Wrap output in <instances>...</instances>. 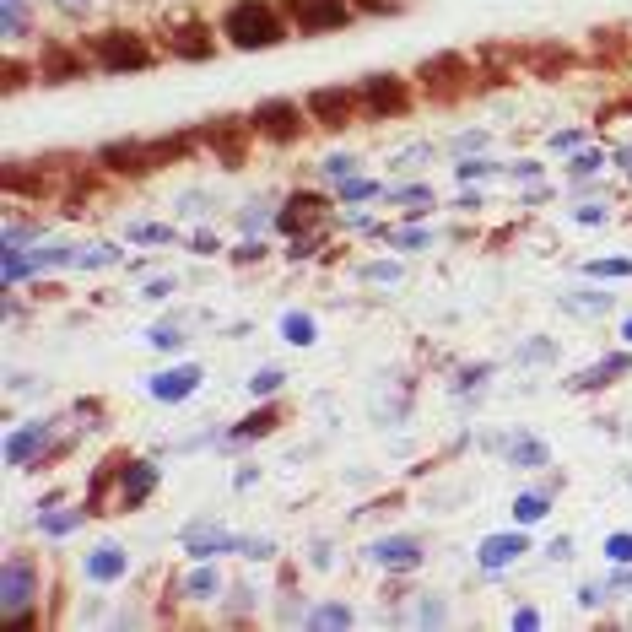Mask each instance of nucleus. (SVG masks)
I'll return each mask as SVG.
<instances>
[{
    "mask_svg": "<svg viewBox=\"0 0 632 632\" xmlns=\"http://www.w3.org/2000/svg\"><path fill=\"white\" fill-rule=\"evenodd\" d=\"M632 368V357L622 352V357H605V362H595V368H584L578 373V389H600V384H611L616 373H627Z\"/></svg>",
    "mask_w": 632,
    "mask_h": 632,
    "instance_id": "393cba45",
    "label": "nucleus"
},
{
    "mask_svg": "<svg viewBox=\"0 0 632 632\" xmlns=\"http://www.w3.org/2000/svg\"><path fill=\"white\" fill-rule=\"evenodd\" d=\"M508 460H514L519 470H541V465H551V454H546L541 438H514L508 443Z\"/></svg>",
    "mask_w": 632,
    "mask_h": 632,
    "instance_id": "b1692460",
    "label": "nucleus"
},
{
    "mask_svg": "<svg viewBox=\"0 0 632 632\" xmlns=\"http://www.w3.org/2000/svg\"><path fill=\"white\" fill-rule=\"evenodd\" d=\"M217 589H222L217 568H195L190 578H184V595H190V600H217Z\"/></svg>",
    "mask_w": 632,
    "mask_h": 632,
    "instance_id": "cd10ccee",
    "label": "nucleus"
},
{
    "mask_svg": "<svg viewBox=\"0 0 632 632\" xmlns=\"http://www.w3.org/2000/svg\"><path fill=\"white\" fill-rule=\"evenodd\" d=\"M319 173H325V179H357V157H346V152H335V157H325V163H319Z\"/></svg>",
    "mask_w": 632,
    "mask_h": 632,
    "instance_id": "72a5a7b5",
    "label": "nucleus"
},
{
    "mask_svg": "<svg viewBox=\"0 0 632 632\" xmlns=\"http://www.w3.org/2000/svg\"><path fill=\"white\" fill-rule=\"evenodd\" d=\"M519 357H524V362H546V357H557V346H551V341H530Z\"/></svg>",
    "mask_w": 632,
    "mask_h": 632,
    "instance_id": "09e8293b",
    "label": "nucleus"
},
{
    "mask_svg": "<svg viewBox=\"0 0 632 632\" xmlns=\"http://www.w3.org/2000/svg\"><path fill=\"white\" fill-rule=\"evenodd\" d=\"M87 514H92L87 503H82V508H60V514H38V530H44V535H71Z\"/></svg>",
    "mask_w": 632,
    "mask_h": 632,
    "instance_id": "bb28decb",
    "label": "nucleus"
},
{
    "mask_svg": "<svg viewBox=\"0 0 632 632\" xmlns=\"http://www.w3.org/2000/svg\"><path fill=\"white\" fill-rule=\"evenodd\" d=\"M217 33H222V44H233V49H276L281 38L292 33V22L281 17V6H271V0H233V6L222 11Z\"/></svg>",
    "mask_w": 632,
    "mask_h": 632,
    "instance_id": "f257e3e1",
    "label": "nucleus"
},
{
    "mask_svg": "<svg viewBox=\"0 0 632 632\" xmlns=\"http://www.w3.org/2000/svg\"><path fill=\"white\" fill-rule=\"evenodd\" d=\"M605 557L627 568V562H632V535H611V541H605Z\"/></svg>",
    "mask_w": 632,
    "mask_h": 632,
    "instance_id": "c03bdc74",
    "label": "nucleus"
},
{
    "mask_svg": "<svg viewBox=\"0 0 632 632\" xmlns=\"http://www.w3.org/2000/svg\"><path fill=\"white\" fill-rule=\"evenodd\" d=\"M578 222H605V206H578Z\"/></svg>",
    "mask_w": 632,
    "mask_h": 632,
    "instance_id": "13d9d810",
    "label": "nucleus"
},
{
    "mask_svg": "<svg viewBox=\"0 0 632 632\" xmlns=\"http://www.w3.org/2000/svg\"><path fill=\"white\" fill-rule=\"evenodd\" d=\"M249 125H254V136H265L276 146H292V141H303V130L314 125V119H308V109H298L292 98H265L260 109L249 114Z\"/></svg>",
    "mask_w": 632,
    "mask_h": 632,
    "instance_id": "423d86ee",
    "label": "nucleus"
},
{
    "mask_svg": "<svg viewBox=\"0 0 632 632\" xmlns=\"http://www.w3.org/2000/svg\"><path fill=\"white\" fill-rule=\"evenodd\" d=\"M65 6H87V0H65Z\"/></svg>",
    "mask_w": 632,
    "mask_h": 632,
    "instance_id": "680f3d73",
    "label": "nucleus"
},
{
    "mask_svg": "<svg viewBox=\"0 0 632 632\" xmlns=\"http://www.w3.org/2000/svg\"><path fill=\"white\" fill-rule=\"evenodd\" d=\"M389 244H400V249H427L433 244V233H427V227H395V233H384Z\"/></svg>",
    "mask_w": 632,
    "mask_h": 632,
    "instance_id": "e433bc0d",
    "label": "nucleus"
},
{
    "mask_svg": "<svg viewBox=\"0 0 632 632\" xmlns=\"http://www.w3.org/2000/svg\"><path fill=\"white\" fill-rule=\"evenodd\" d=\"M589 276H632V260H595Z\"/></svg>",
    "mask_w": 632,
    "mask_h": 632,
    "instance_id": "49530a36",
    "label": "nucleus"
},
{
    "mask_svg": "<svg viewBox=\"0 0 632 632\" xmlns=\"http://www.w3.org/2000/svg\"><path fill=\"white\" fill-rule=\"evenodd\" d=\"M605 589H632V573H622V578H611Z\"/></svg>",
    "mask_w": 632,
    "mask_h": 632,
    "instance_id": "bf43d9fd",
    "label": "nucleus"
},
{
    "mask_svg": "<svg viewBox=\"0 0 632 632\" xmlns=\"http://www.w3.org/2000/svg\"><path fill=\"white\" fill-rule=\"evenodd\" d=\"M589 49H595V60H616L627 49V33L622 28H595V44Z\"/></svg>",
    "mask_w": 632,
    "mask_h": 632,
    "instance_id": "c85d7f7f",
    "label": "nucleus"
},
{
    "mask_svg": "<svg viewBox=\"0 0 632 632\" xmlns=\"http://www.w3.org/2000/svg\"><path fill=\"white\" fill-rule=\"evenodd\" d=\"M514 514H519V524H535V519H546V492H524L519 503H514Z\"/></svg>",
    "mask_w": 632,
    "mask_h": 632,
    "instance_id": "c9c22d12",
    "label": "nucleus"
},
{
    "mask_svg": "<svg viewBox=\"0 0 632 632\" xmlns=\"http://www.w3.org/2000/svg\"><path fill=\"white\" fill-rule=\"evenodd\" d=\"M195 389H200V368H195V362H184V368H168V373H157V379H152V395L168 400V406H173V400H190Z\"/></svg>",
    "mask_w": 632,
    "mask_h": 632,
    "instance_id": "aec40b11",
    "label": "nucleus"
},
{
    "mask_svg": "<svg viewBox=\"0 0 632 632\" xmlns=\"http://www.w3.org/2000/svg\"><path fill=\"white\" fill-rule=\"evenodd\" d=\"M38 584H44V573H38V557H22V551H11L6 568H0V611H28L38 600Z\"/></svg>",
    "mask_w": 632,
    "mask_h": 632,
    "instance_id": "1a4fd4ad",
    "label": "nucleus"
},
{
    "mask_svg": "<svg viewBox=\"0 0 632 632\" xmlns=\"http://www.w3.org/2000/svg\"><path fill=\"white\" fill-rule=\"evenodd\" d=\"M168 38H163V44H168V55L173 60H211V55H217V44H222V38L217 33H211V22H200V17H184V22H168V28H163Z\"/></svg>",
    "mask_w": 632,
    "mask_h": 632,
    "instance_id": "f8f14e48",
    "label": "nucleus"
},
{
    "mask_svg": "<svg viewBox=\"0 0 632 632\" xmlns=\"http://www.w3.org/2000/svg\"><path fill=\"white\" fill-rule=\"evenodd\" d=\"M114 260H125V249H114V244H98V249H87L82 260H76V265H82V271H98V265H114Z\"/></svg>",
    "mask_w": 632,
    "mask_h": 632,
    "instance_id": "58836bf2",
    "label": "nucleus"
},
{
    "mask_svg": "<svg viewBox=\"0 0 632 632\" xmlns=\"http://www.w3.org/2000/svg\"><path fill=\"white\" fill-rule=\"evenodd\" d=\"M82 573L92 578V584H114V578H125V573H130L125 546H98V551H92V557L82 562Z\"/></svg>",
    "mask_w": 632,
    "mask_h": 632,
    "instance_id": "412c9836",
    "label": "nucleus"
},
{
    "mask_svg": "<svg viewBox=\"0 0 632 632\" xmlns=\"http://www.w3.org/2000/svg\"><path fill=\"white\" fill-rule=\"evenodd\" d=\"M49 438H55V422H33V427H17V433L6 438V465H28L49 460Z\"/></svg>",
    "mask_w": 632,
    "mask_h": 632,
    "instance_id": "f3484780",
    "label": "nucleus"
},
{
    "mask_svg": "<svg viewBox=\"0 0 632 632\" xmlns=\"http://www.w3.org/2000/svg\"><path fill=\"white\" fill-rule=\"evenodd\" d=\"M319 222H330V200L325 195H314V190H298V195H287V206L276 211V227L281 233H303V227H319Z\"/></svg>",
    "mask_w": 632,
    "mask_h": 632,
    "instance_id": "4468645a",
    "label": "nucleus"
},
{
    "mask_svg": "<svg viewBox=\"0 0 632 632\" xmlns=\"http://www.w3.org/2000/svg\"><path fill=\"white\" fill-rule=\"evenodd\" d=\"M125 233L136 238V244H173V238H179V233H173V227H163V222H130Z\"/></svg>",
    "mask_w": 632,
    "mask_h": 632,
    "instance_id": "c756f323",
    "label": "nucleus"
},
{
    "mask_svg": "<svg viewBox=\"0 0 632 632\" xmlns=\"http://www.w3.org/2000/svg\"><path fill=\"white\" fill-rule=\"evenodd\" d=\"M92 168L109 173V179H146V173H157L163 163H157L152 141H109L92 152Z\"/></svg>",
    "mask_w": 632,
    "mask_h": 632,
    "instance_id": "0eeeda50",
    "label": "nucleus"
},
{
    "mask_svg": "<svg viewBox=\"0 0 632 632\" xmlns=\"http://www.w3.org/2000/svg\"><path fill=\"white\" fill-rule=\"evenodd\" d=\"M325 238H330V222H319V227H303V233H292V244H287V260H314Z\"/></svg>",
    "mask_w": 632,
    "mask_h": 632,
    "instance_id": "a878e982",
    "label": "nucleus"
},
{
    "mask_svg": "<svg viewBox=\"0 0 632 632\" xmlns=\"http://www.w3.org/2000/svg\"><path fill=\"white\" fill-rule=\"evenodd\" d=\"M184 551H190L195 562H211V557H222V551H244V535L222 530V524H190V530H184Z\"/></svg>",
    "mask_w": 632,
    "mask_h": 632,
    "instance_id": "dca6fc26",
    "label": "nucleus"
},
{
    "mask_svg": "<svg viewBox=\"0 0 632 632\" xmlns=\"http://www.w3.org/2000/svg\"><path fill=\"white\" fill-rule=\"evenodd\" d=\"M260 254H265V244H260V238H249V244H238L233 260H238V265H249V260H260Z\"/></svg>",
    "mask_w": 632,
    "mask_h": 632,
    "instance_id": "8fccbe9b",
    "label": "nucleus"
},
{
    "mask_svg": "<svg viewBox=\"0 0 632 632\" xmlns=\"http://www.w3.org/2000/svg\"><path fill=\"white\" fill-rule=\"evenodd\" d=\"M200 141H206L211 152L222 157V168H244V163H249V141H254V125H249V119H233V114H222V119H211V125H200Z\"/></svg>",
    "mask_w": 632,
    "mask_h": 632,
    "instance_id": "9d476101",
    "label": "nucleus"
},
{
    "mask_svg": "<svg viewBox=\"0 0 632 632\" xmlns=\"http://www.w3.org/2000/svg\"><path fill=\"white\" fill-rule=\"evenodd\" d=\"M33 71L44 76L49 87H65V82H82V76L92 71V49L82 44H65V38H49L44 49H38Z\"/></svg>",
    "mask_w": 632,
    "mask_h": 632,
    "instance_id": "6e6552de",
    "label": "nucleus"
},
{
    "mask_svg": "<svg viewBox=\"0 0 632 632\" xmlns=\"http://www.w3.org/2000/svg\"><path fill=\"white\" fill-rule=\"evenodd\" d=\"M22 82H28V65H22L17 55H11V60H6V92H17Z\"/></svg>",
    "mask_w": 632,
    "mask_h": 632,
    "instance_id": "de8ad7c7",
    "label": "nucleus"
},
{
    "mask_svg": "<svg viewBox=\"0 0 632 632\" xmlns=\"http://www.w3.org/2000/svg\"><path fill=\"white\" fill-rule=\"evenodd\" d=\"M368 195H384V184H373V179H346L341 184V206H357V200H368Z\"/></svg>",
    "mask_w": 632,
    "mask_h": 632,
    "instance_id": "f704fd0d",
    "label": "nucleus"
},
{
    "mask_svg": "<svg viewBox=\"0 0 632 632\" xmlns=\"http://www.w3.org/2000/svg\"><path fill=\"white\" fill-rule=\"evenodd\" d=\"M281 427V406H260V411H249L244 422L227 433V443H249V438H265V433H276Z\"/></svg>",
    "mask_w": 632,
    "mask_h": 632,
    "instance_id": "4be33fe9",
    "label": "nucleus"
},
{
    "mask_svg": "<svg viewBox=\"0 0 632 632\" xmlns=\"http://www.w3.org/2000/svg\"><path fill=\"white\" fill-rule=\"evenodd\" d=\"M524 551H530V541H524L519 530H508V535H487L476 557H481V568H487V573H497V568H508V562H519Z\"/></svg>",
    "mask_w": 632,
    "mask_h": 632,
    "instance_id": "6ab92c4d",
    "label": "nucleus"
},
{
    "mask_svg": "<svg viewBox=\"0 0 632 632\" xmlns=\"http://www.w3.org/2000/svg\"><path fill=\"white\" fill-rule=\"evenodd\" d=\"M87 49H92V65L98 71H109V76H125V71H146L157 55H152V44L136 33V28H103V33H92L87 38Z\"/></svg>",
    "mask_w": 632,
    "mask_h": 632,
    "instance_id": "f03ea898",
    "label": "nucleus"
},
{
    "mask_svg": "<svg viewBox=\"0 0 632 632\" xmlns=\"http://www.w3.org/2000/svg\"><path fill=\"white\" fill-rule=\"evenodd\" d=\"M416 87L427 92V103H460L470 87H476V65H470L465 55H427L422 65H416Z\"/></svg>",
    "mask_w": 632,
    "mask_h": 632,
    "instance_id": "7ed1b4c3",
    "label": "nucleus"
},
{
    "mask_svg": "<svg viewBox=\"0 0 632 632\" xmlns=\"http://www.w3.org/2000/svg\"><path fill=\"white\" fill-rule=\"evenodd\" d=\"M562 308H573V314H584V319H600L605 308H611V292H589V287L562 292Z\"/></svg>",
    "mask_w": 632,
    "mask_h": 632,
    "instance_id": "5701e85b",
    "label": "nucleus"
},
{
    "mask_svg": "<svg viewBox=\"0 0 632 632\" xmlns=\"http://www.w3.org/2000/svg\"><path fill=\"white\" fill-rule=\"evenodd\" d=\"M600 168H605V152H578L573 163H568L573 179H584V173H600Z\"/></svg>",
    "mask_w": 632,
    "mask_h": 632,
    "instance_id": "37998d69",
    "label": "nucleus"
},
{
    "mask_svg": "<svg viewBox=\"0 0 632 632\" xmlns=\"http://www.w3.org/2000/svg\"><path fill=\"white\" fill-rule=\"evenodd\" d=\"M157 487V465L152 460H125L119 465V481H114V508H141Z\"/></svg>",
    "mask_w": 632,
    "mask_h": 632,
    "instance_id": "2eb2a0df",
    "label": "nucleus"
},
{
    "mask_svg": "<svg viewBox=\"0 0 632 632\" xmlns=\"http://www.w3.org/2000/svg\"><path fill=\"white\" fill-rule=\"evenodd\" d=\"M28 271H38V265H33L28 254L17 249V244H6V287H17V281L28 276Z\"/></svg>",
    "mask_w": 632,
    "mask_h": 632,
    "instance_id": "473e14b6",
    "label": "nucleus"
},
{
    "mask_svg": "<svg viewBox=\"0 0 632 632\" xmlns=\"http://www.w3.org/2000/svg\"><path fill=\"white\" fill-rule=\"evenodd\" d=\"M276 6H281V17H287L303 38L335 33V28H346V22L357 17L352 0H276Z\"/></svg>",
    "mask_w": 632,
    "mask_h": 632,
    "instance_id": "39448f33",
    "label": "nucleus"
},
{
    "mask_svg": "<svg viewBox=\"0 0 632 632\" xmlns=\"http://www.w3.org/2000/svg\"><path fill=\"white\" fill-rule=\"evenodd\" d=\"M492 163H481V157H476V163H460V179L470 184V179H481V173H487Z\"/></svg>",
    "mask_w": 632,
    "mask_h": 632,
    "instance_id": "6e6d98bb",
    "label": "nucleus"
},
{
    "mask_svg": "<svg viewBox=\"0 0 632 632\" xmlns=\"http://www.w3.org/2000/svg\"><path fill=\"white\" fill-rule=\"evenodd\" d=\"M416 622H443V605L438 600H422V605H416Z\"/></svg>",
    "mask_w": 632,
    "mask_h": 632,
    "instance_id": "603ef678",
    "label": "nucleus"
},
{
    "mask_svg": "<svg viewBox=\"0 0 632 632\" xmlns=\"http://www.w3.org/2000/svg\"><path fill=\"white\" fill-rule=\"evenodd\" d=\"M222 244H217V233H195V254H217Z\"/></svg>",
    "mask_w": 632,
    "mask_h": 632,
    "instance_id": "5fc2aeb1",
    "label": "nucleus"
},
{
    "mask_svg": "<svg viewBox=\"0 0 632 632\" xmlns=\"http://www.w3.org/2000/svg\"><path fill=\"white\" fill-rule=\"evenodd\" d=\"M281 384H287V373H281V368H260V373L249 379V395H276Z\"/></svg>",
    "mask_w": 632,
    "mask_h": 632,
    "instance_id": "4c0bfd02",
    "label": "nucleus"
},
{
    "mask_svg": "<svg viewBox=\"0 0 632 632\" xmlns=\"http://www.w3.org/2000/svg\"><path fill=\"white\" fill-rule=\"evenodd\" d=\"M303 109L308 119H314L319 130H346V125H357V87H314L303 98Z\"/></svg>",
    "mask_w": 632,
    "mask_h": 632,
    "instance_id": "9b49d317",
    "label": "nucleus"
},
{
    "mask_svg": "<svg viewBox=\"0 0 632 632\" xmlns=\"http://www.w3.org/2000/svg\"><path fill=\"white\" fill-rule=\"evenodd\" d=\"M152 346H157V352H179V346H184V330H179V325H157V330H152Z\"/></svg>",
    "mask_w": 632,
    "mask_h": 632,
    "instance_id": "79ce46f5",
    "label": "nucleus"
},
{
    "mask_svg": "<svg viewBox=\"0 0 632 632\" xmlns=\"http://www.w3.org/2000/svg\"><path fill=\"white\" fill-rule=\"evenodd\" d=\"M82 254H71L65 244H49V249H33V265L38 271H55V265H76Z\"/></svg>",
    "mask_w": 632,
    "mask_h": 632,
    "instance_id": "7c9ffc66",
    "label": "nucleus"
},
{
    "mask_svg": "<svg viewBox=\"0 0 632 632\" xmlns=\"http://www.w3.org/2000/svg\"><path fill=\"white\" fill-rule=\"evenodd\" d=\"M357 11H368V17H395L400 11V0H352Z\"/></svg>",
    "mask_w": 632,
    "mask_h": 632,
    "instance_id": "a18cd8bd",
    "label": "nucleus"
},
{
    "mask_svg": "<svg viewBox=\"0 0 632 632\" xmlns=\"http://www.w3.org/2000/svg\"><path fill=\"white\" fill-rule=\"evenodd\" d=\"M519 65L530 76H541V82H562V76L578 71V55L568 44H530V49H519Z\"/></svg>",
    "mask_w": 632,
    "mask_h": 632,
    "instance_id": "ddd939ff",
    "label": "nucleus"
},
{
    "mask_svg": "<svg viewBox=\"0 0 632 632\" xmlns=\"http://www.w3.org/2000/svg\"><path fill=\"white\" fill-rule=\"evenodd\" d=\"M281 335H287L292 346H308V341H314V319H308V314H287V319H281Z\"/></svg>",
    "mask_w": 632,
    "mask_h": 632,
    "instance_id": "2f4dec72",
    "label": "nucleus"
},
{
    "mask_svg": "<svg viewBox=\"0 0 632 632\" xmlns=\"http://www.w3.org/2000/svg\"><path fill=\"white\" fill-rule=\"evenodd\" d=\"M389 200H400L406 211H427L433 206V190H427V184H416V190H389Z\"/></svg>",
    "mask_w": 632,
    "mask_h": 632,
    "instance_id": "a19ab883",
    "label": "nucleus"
},
{
    "mask_svg": "<svg viewBox=\"0 0 632 632\" xmlns=\"http://www.w3.org/2000/svg\"><path fill=\"white\" fill-rule=\"evenodd\" d=\"M546 551H551V557H557V562H562V557H573V541H568V535H557V541H551Z\"/></svg>",
    "mask_w": 632,
    "mask_h": 632,
    "instance_id": "4d7b16f0",
    "label": "nucleus"
},
{
    "mask_svg": "<svg viewBox=\"0 0 632 632\" xmlns=\"http://www.w3.org/2000/svg\"><path fill=\"white\" fill-rule=\"evenodd\" d=\"M308 622H314V627H346V622H352V605H319Z\"/></svg>",
    "mask_w": 632,
    "mask_h": 632,
    "instance_id": "ea45409f",
    "label": "nucleus"
},
{
    "mask_svg": "<svg viewBox=\"0 0 632 632\" xmlns=\"http://www.w3.org/2000/svg\"><path fill=\"white\" fill-rule=\"evenodd\" d=\"M622 341H627V346H632V319H627V325H622Z\"/></svg>",
    "mask_w": 632,
    "mask_h": 632,
    "instance_id": "052dcab7",
    "label": "nucleus"
},
{
    "mask_svg": "<svg viewBox=\"0 0 632 632\" xmlns=\"http://www.w3.org/2000/svg\"><path fill=\"white\" fill-rule=\"evenodd\" d=\"M357 114L362 119H400V114H411L406 76H389V71L362 76V82H357Z\"/></svg>",
    "mask_w": 632,
    "mask_h": 632,
    "instance_id": "20e7f679",
    "label": "nucleus"
},
{
    "mask_svg": "<svg viewBox=\"0 0 632 632\" xmlns=\"http://www.w3.org/2000/svg\"><path fill=\"white\" fill-rule=\"evenodd\" d=\"M373 562H379V568H395V573H411V568H422V541H411V535H384V541H373Z\"/></svg>",
    "mask_w": 632,
    "mask_h": 632,
    "instance_id": "a211bd4d",
    "label": "nucleus"
},
{
    "mask_svg": "<svg viewBox=\"0 0 632 632\" xmlns=\"http://www.w3.org/2000/svg\"><path fill=\"white\" fill-rule=\"evenodd\" d=\"M168 292H173V276H152V281H146V298H168Z\"/></svg>",
    "mask_w": 632,
    "mask_h": 632,
    "instance_id": "864d4df0",
    "label": "nucleus"
},
{
    "mask_svg": "<svg viewBox=\"0 0 632 632\" xmlns=\"http://www.w3.org/2000/svg\"><path fill=\"white\" fill-rule=\"evenodd\" d=\"M362 276H368V281H400V265H368Z\"/></svg>",
    "mask_w": 632,
    "mask_h": 632,
    "instance_id": "3c124183",
    "label": "nucleus"
}]
</instances>
